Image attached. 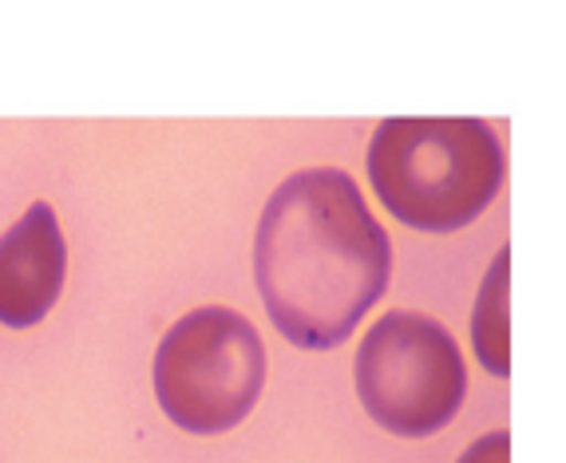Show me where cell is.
<instances>
[{
  "label": "cell",
  "instance_id": "cell-6",
  "mask_svg": "<svg viewBox=\"0 0 566 463\" xmlns=\"http://www.w3.org/2000/svg\"><path fill=\"white\" fill-rule=\"evenodd\" d=\"M507 265L511 250H500L491 270L483 274L480 297H475L472 317V345L480 365L491 377H507L511 372V325H507Z\"/></svg>",
  "mask_w": 566,
  "mask_h": 463
},
{
  "label": "cell",
  "instance_id": "cell-1",
  "mask_svg": "<svg viewBox=\"0 0 566 463\" xmlns=\"http://www.w3.org/2000/svg\"><path fill=\"white\" fill-rule=\"evenodd\" d=\"M392 274V242L337 167L297 170L270 194L254 234V282L297 349H337Z\"/></svg>",
  "mask_w": 566,
  "mask_h": 463
},
{
  "label": "cell",
  "instance_id": "cell-7",
  "mask_svg": "<svg viewBox=\"0 0 566 463\" xmlns=\"http://www.w3.org/2000/svg\"><path fill=\"white\" fill-rule=\"evenodd\" d=\"M455 463H511V435L507 432L480 435Z\"/></svg>",
  "mask_w": 566,
  "mask_h": 463
},
{
  "label": "cell",
  "instance_id": "cell-4",
  "mask_svg": "<svg viewBox=\"0 0 566 463\" xmlns=\"http://www.w3.org/2000/svg\"><path fill=\"white\" fill-rule=\"evenodd\" d=\"M353 380L368 417L405 440H424L452 424L468 392V369L452 333L408 309L385 313L365 333Z\"/></svg>",
  "mask_w": 566,
  "mask_h": 463
},
{
  "label": "cell",
  "instance_id": "cell-3",
  "mask_svg": "<svg viewBox=\"0 0 566 463\" xmlns=\"http://www.w3.org/2000/svg\"><path fill=\"white\" fill-rule=\"evenodd\" d=\"M265 385V345L242 313L207 305L170 325L155 352V397L170 424L218 435L254 412Z\"/></svg>",
  "mask_w": 566,
  "mask_h": 463
},
{
  "label": "cell",
  "instance_id": "cell-2",
  "mask_svg": "<svg viewBox=\"0 0 566 463\" xmlns=\"http://www.w3.org/2000/svg\"><path fill=\"white\" fill-rule=\"evenodd\" d=\"M368 182L397 222L452 234L500 194L503 147L483 119H385L368 143Z\"/></svg>",
  "mask_w": 566,
  "mask_h": 463
},
{
  "label": "cell",
  "instance_id": "cell-5",
  "mask_svg": "<svg viewBox=\"0 0 566 463\" xmlns=\"http://www.w3.org/2000/svg\"><path fill=\"white\" fill-rule=\"evenodd\" d=\"M67 246L56 210L32 202L9 234H0V325L32 329L64 290Z\"/></svg>",
  "mask_w": 566,
  "mask_h": 463
}]
</instances>
